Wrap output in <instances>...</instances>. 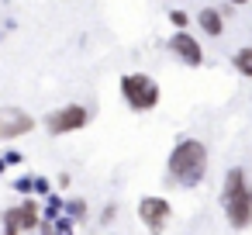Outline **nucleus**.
Masks as SVG:
<instances>
[{
	"label": "nucleus",
	"instance_id": "f257e3e1",
	"mask_svg": "<svg viewBox=\"0 0 252 235\" xmlns=\"http://www.w3.org/2000/svg\"><path fill=\"white\" fill-rule=\"evenodd\" d=\"M166 173L180 183V187H197L207 176V145L197 138H180L169 152Z\"/></svg>",
	"mask_w": 252,
	"mask_h": 235
},
{
	"label": "nucleus",
	"instance_id": "f03ea898",
	"mask_svg": "<svg viewBox=\"0 0 252 235\" xmlns=\"http://www.w3.org/2000/svg\"><path fill=\"white\" fill-rule=\"evenodd\" d=\"M221 204H224V218H228V225L235 232L252 225V183L245 180L242 166L228 169L224 187H221Z\"/></svg>",
	"mask_w": 252,
	"mask_h": 235
},
{
	"label": "nucleus",
	"instance_id": "7ed1b4c3",
	"mask_svg": "<svg viewBox=\"0 0 252 235\" xmlns=\"http://www.w3.org/2000/svg\"><path fill=\"white\" fill-rule=\"evenodd\" d=\"M121 97L131 111H152L159 104V83L145 73H125L121 76Z\"/></svg>",
	"mask_w": 252,
	"mask_h": 235
},
{
	"label": "nucleus",
	"instance_id": "20e7f679",
	"mask_svg": "<svg viewBox=\"0 0 252 235\" xmlns=\"http://www.w3.org/2000/svg\"><path fill=\"white\" fill-rule=\"evenodd\" d=\"M87 121H90V111L83 104H66V107H59V111H52L45 118V128L52 135H69V132L87 128Z\"/></svg>",
	"mask_w": 252,
	"mask_h": 235
},
{
	"label": "nucleus",
	"instance_id": "39448f33",
	"mask_svg": "<svg viewBox=\"0 0 252 235\" xmlns=\"http://www.w3.org/2000/svg\"><path fill=\"white\" fill-rule=\"evenodd\" d=\"M169 214H173V207L166 197H142L138 201V218L149 232H162L169 225Z\"/></svg>",
	"mask_w": 252,
	"mask_h": 235
},
{
	"label": "nucleus",
	"instance_id": "423d86ee",
	"mask_svg": "<svg viewBox=\"0 0 252 235\" xmlns=\"http://www.w3.org/2000/svg\"><path fill=\"white\" fill-rule=\"evenodd\" d=\"M38 211H42L38 201H32V197L21 201L18 207H11V211L4 214V232L14 235V232H32V228H38Z\"/></svg>",
	"mask_w": 252,
	"mask_h": 235
},
{
	"label": "nucleus",
	"instance_id": "0eeeda50",
	"mask_svg": "<svg viewBox=\"0 0 252 235\" xmlns=\"http://www.w3.org/2000/svg\"><path fill=\"white\" fill-rule=\"evenodd\" d=\"M169 52L183 63V66H200L204 63V49L197 45V38L187 28H176V35H169Z\"/></svg>",
	"mask_w": 252,
	"mask_h": 235
},
{
	"label": "nucleus",
	"instance_id": "6e6552de",
	"mask_svg": "<svg viewBox=\"0 0 252 235\" xmlns=\"http://www.w3.org/2000/svg\"><path fill=\"white\" fill-rule=\"evenodd\" d=\"M32 128H35V118L25 114V111H7L4 118H0V135H4V138H21Z\"/></svg>",
	"mask_w": 252,
	"mask_h": 235
},
{
	"label": "nucleus",
	"instance_id": "1a4fd4ad",
	"mask_svg": "<svg viewBox=\"0 0 252 235\" xmlns=\"http://www.w3.org/2000/svg\"><path fill=\"white\" fill-rule=\"evenodd\" d=\"M197 25H200V32H204V35L218 38V35L224 32V14H221L218 7H204V11L197 14Z\"/></svg>",
	"mask_w": 252,
	"mask_h": 235
},
{
	"label": "nucleus",
	"instance_id": "9d476101",
	"mask_svg": "<svg viewBox=\"0 0 252 235\" xmlns=\"http://www.w3.org/2000/svg\"><path fill=\"white\" fill-rule=\"evenodd\" d=\"M235 69L252 80V45H245L242 52H235Z\"/></svg>",
	"mask_w": 252,
	"mask_h": 235
},
{
	"label": "nucleus",
	"instance_id": "9b49d317",
	"mask_svg": "<svg viewBox=\"0 0 252 235\" xmlns=\"http://www.w3.org/2000/svg\"><path fill=\"white\" fill-rule=\"evenodd\" d=\"M63 211H66V204H63V201H59V197H56V194H52V197H49V204H45V211H42V214H45V218H59V214H63Z\"/></svg>",
	"mask_w": 252,
	"mask_h": 235
},
{
	"label": "nucleus",
	"instance_id": "f8f14e48",
	"mask_svg": "<svg viewBox=\"0 0 252 235\" xmlns=\"http://www.w3.org/2000/svg\"><path fill=\"white\" fill-rule=\"evenodd\" d=\"M66 211H69V218H73V221H83V218H87V201H69V204H66Z\"/></svg>",
	"mask_w": 252,
	"mask_h": 235
},
{
	"label": "nucleus",
	"instance_id": "ddd939ff",
	"mask_svg": "<svg viewBox=\"0 0 252 235\" xmlns=\"http://www.w3.org/2000/svg\"><path fill=\"white\" fill-rule=\"evenodd\" d=\"M169 21H173V28H187L190 25V14L187 11H169Z\"/></svg>",
	"mask_w": 252,
	"mask_h": 235
},
{
	"label": "nucleus",
	"instance_id": "4468645a",
	"mask_svg": "<svg viewBox=\"0 0 252 235\" xmlns=\"http://www.w3.org/2000/svg\"><path fill=\"white\" fill-rule=\"evenodd\" d=\"M14 187H18L21 194H32V190H35V176H21V180H18Z\"/></svg>",
	"mask_w": 252,
	"mask_h": 235
},
{
	"label": "nucleus",
	"instance_id": "2eb2a0df",
	"mask_svg": "<svg viewBox=\"0 0 252 235\" xmlns=\"http://www.w3.org/2000/svg\"><path fill=\"white\" fill-rule=\"evenodd\" d=\"M35 194H49V180L45 176H35Z\"/></svg>",
	"mask_w": 252,
	"mask_h": 235
},
{
	"label": "nucleus",
	"instance_id": "dca6fc26",
	"mask_svg": "<svg viewBox=\"0 0 252 235\" xmlns=\"http://www.w3.org/2000/svg\"><path fill=\"white\" fill-rule=\"evenodd\" d=\"M21 159H25V156H21V152H7V166H18V163H21Z\"/></svg>",
	"mask_w": 252,
	"mask_h": 235
},
{
	"label": "nucleus",
	"instance_id": "f3484780",
	"mask_svg": "<svg viewBox=\"0 0 252 235\" xmlns=\"http://www.w3.org/2000/svg\"><path fill=\"white\" fill-rule=\"evenodd\" d=\"M231 4H235V7H242V4H249V0H231Z\"/></svg>",
	"mask_w": 252,
	"mask_h": 235
},
{
	"label": "nucleus",
	"instance_id": "a211bd4d",
	"mask_svg": "<svg viewBox=\"0 0 252 235\" xmlns=\"http://www.w3.org/2000/svg\"><path fill=\"white\" fill-rule=\"evenodd\" d=\"M4 169H7V159H0V173H4Z\"/></svg>",
	"mask_w": 252,
	"mask_h": 235
}]
</instances>
